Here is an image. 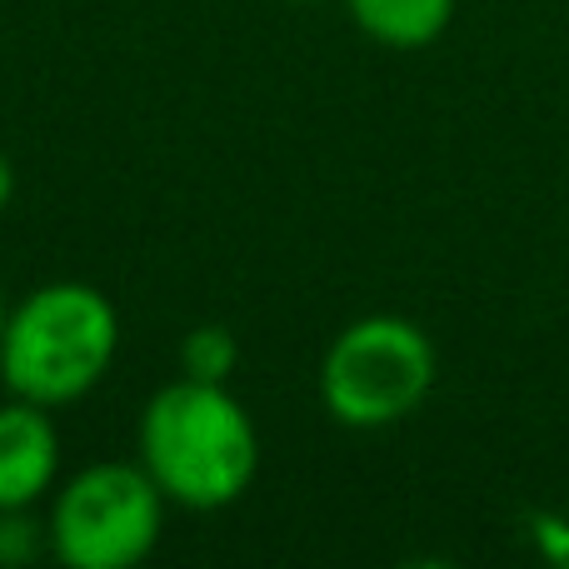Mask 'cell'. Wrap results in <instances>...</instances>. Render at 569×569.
Returning a JSON list of instances; mask_svg holds the SVG:
<instances>
[{"instance_id": "ba28073f", "label": "cell", "mask_w": 569, "mask_h": 569, "mask_svg": "<svg viewBox=\"0 0 569 569\" xmlns=\"http://www.w3.org/2000/svg\"><path fill=\"white\" fill-rule=\"evenodd\" d=\"M36 530L30 510H0V565H20L36 555Z\"/></svg>"}, {"instance_id": "30bf717a", "label": "cell", "mask_w": 569, "mask_h": 569, "mask_svg": "<svg viewBox=\"0 0 569 569\" xmlns=\"http://www.w3.org/2000/svg\"><path fill=\"white\" fill-rule=\"evenodd\" d=\"M6 320H10V310H6V295H0V335H6Z\"/></svg>"}, {"instance_id": "7a4b0ae2", "label": "cell", "mask_w": 569, "mask_h": 569, "mask_svg": "<svg viewBox=\"0 0 569 569\" xmlns=\"http://www.w3.org/2000/svg\"><path fill=\"white\" fill-rule=\"evenodd\" d=\"M116 350V305L86 280H56L10 310L0 335V380L16 400H36L50 410L96 390Z\"/></svg>"}, {"instance_id": "9c48e42d", "label": "cell", "mask_w": 569, "mask_h": 569, "mask_svg": "<svg viewBox=\"0 0 569 569\" xmlns=\"http://www.w3.org/2000/svg\"><path fill=\"white\" fill-rule=\"evenodd\" d=\"M10 196H16V170H10V156L0 150V216H6Z\"/></svg>"}, {"instance_id": "277c9868", "label": "cell", "mask_w": 569, "mask_h": 569, "mask_svg": "<svg viewBox=\"0 0 569 569\" xmlns=\"http://www.w3.org/2000/svg\"><path fill=\"white\" fill-rule=\"evenodd\" d=\"M166 490L146 465L100 460L60 485L50 505V550L70 569H130L160 540Z\"/></svg>"}, {"instance_id": "5b68a950", "label": "cell", "mask_w": 569, "mask_h": 569, "mask_svg": "<svg viewBox=\"0 0 569 569\" xmlns=\"http://www.w3.org/2000/svg\"><path fill=\"white\" fill-rule=\"evenodd\" d=\"M60 435L46 405H0V510H30L56 485Z\"/></svg>"}, {"instance_id": "3957f363", "label": "cell", "mask_w": 569, "mask_h": 569, "mask_svg": "<svg viewBox=\"0 0 569 569\" xmlns=\"http://www.w3.org/2000/svg\"><path fill=\"white\" fill-rule=\"evenodd\" d=\"M435 390V345L405 315H365L330 340L320 360V400L350 430L410 420Z\"/></svg>"}, {"instance_id": "8992f818", "label": "cell", "mask_w": 569, "mask_h": 569, "mask_svg": "<svg viewBox=\"0 0 569 569\" xmlns=\"http://www.w3.org/2000/svg\"><path fill=\"white\" fill-rule=\"evenodd\" d=\"M350 20L390 50H425L450 30L455 0H345Z\"/></svg>"}, {"instance_id": "6da1fadb", "label": "cell", "mask_w": 569, "mask_h": 569, "mask_svg": "<svg viewBox=\"0 0 569 569\" xmlns=\"http://www.w3.org/2000/svg\"><path fill=\"white\" fill-rule=\"evenodd\" d=\"M140 465L166 500L186 510H226L260 470V435L246 405L216 380H176L140 415Z\"/></svg>"}, {"instance_id": "52a82bcc", "label": "cell", "mask_w": 569, "mask_h": 569, "mask_svg": "<svg viewBox=\"0 0 569 569\" xmlns=\"http://www.w3.org/2000/svg\"><path fill=\"white\" fill-rule=\"evenodd\" d=\"M236 360H240V345L226 325H196V330L180 340V370H186L190 380L226 385L230 370H236Z\"/></svg>"}]
</instances>
